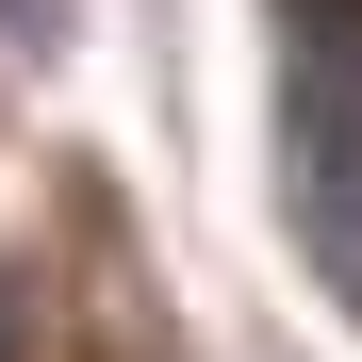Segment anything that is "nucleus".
Wrapping results in <instances>:
<instances>
[{"label":"nucleus","mask_w":362,"mask_h":362,"mask_svg":"<svg viewBox=\"0 0 362 362\" xmlns=\"http://www.w3.org/2000/svg\"><path fill=\"white\" fill-rule=\"evenodd\" d=\"M280 165H296V247L313 280L362 313V66L296 49V115H280Z\"/></svg>","instance_id":"obj_1"},{"label":"nucleus","mask_w":362,"mask_h":362,"mask_svg":"<svg viewBox=\"0 0 362 362\" xmlns=\"http://www.w3.org/2000/svg\"><path fill=\"white\" fill-rule=\"evenodd\" d=\"M0 362H33V280H0Z\"/></svg>","instance_id":"obj_2"}]
</instances>
